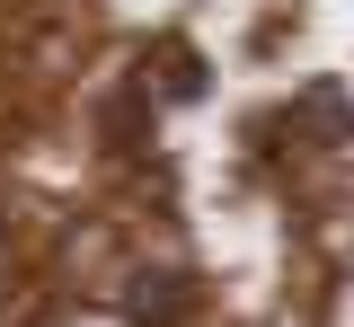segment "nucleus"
<instances>
[{"mask_svg": "<svg viewBox=\"0 0 354 327\" xmlns=\"http://www.w3.org/2000/svg\"><path fill=\"white\" fill-rule=\"evenodd\" d=\"M115 301H124L133 327H186V319H195V292H186V275H177V266H133Z\"/></svg>", "mask_w": 354, "mask_h": 327, "instance_id": "obj_1", "label": "nucleus"}, {"mask_svg": "<svg viewBox=\"0 0 354 327\" xmlns=\"http://www.w3.org/2000/svg\"><path fill=\"white\" fill-rule=\"evenodd\" d=\"M0 275H9V221H0Z\"/></svg>", "mask_w": 354, "mask_h": 327, "instance_id": "obj_2", "label": "nucleus"}]
</instances>
